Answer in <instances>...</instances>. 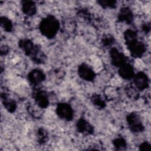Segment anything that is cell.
Masks as SVG:
<instances>
[{"label":"cell","mask_w":151,"mask_h":151,"mask_svg":"<svg viewBox=\"0 0 151 151\" xmlns=\"http://www.w3.org/2000/svg\"><path fill=\"white\" fill-rule=\"evenodd\" d=\"M57 28V22L53 19L50 18V19H47L43 24V30L45 32H50L52 35L56 31Z\"/></svg>","instance_id":"6da1fadb"}]
</instances>
